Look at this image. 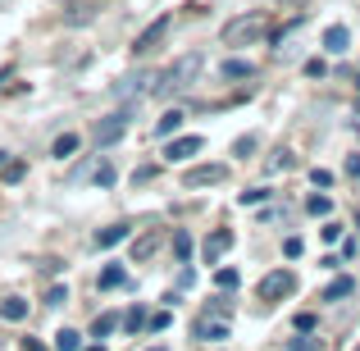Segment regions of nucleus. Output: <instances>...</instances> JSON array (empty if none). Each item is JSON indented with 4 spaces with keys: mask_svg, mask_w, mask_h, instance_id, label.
<instances>
[{
    "mask_svg": "<svg viewBox=\"0 0 360 351\" xmlns=\"http://www.w3.org/2000/svg\"><path fill=\"white\" fill-rule=\"evenodd\" d=\"M233 151H238V155L246 160V155H251V151H255V137H242V141H238V146H233Z\"/></svg>",
    "mask_w": 360,
    "mask_h": 351,
    "instance_id": "35",
    "label": "nucleus"
},
{
    "mask_svg": "<svg viewBox=\"0 0 360 351\" xmlns=\"http://www.w3.org/2000/svg\"><path fill=\"white\" fill-rule=\"evenodd\" d=\"M292 351H315V343L310 338H292Z\"/></svg>",
    "mask_w": 360,
    "mask_h": 351,
    "instance_id": "39",
    "label": "nucleus"
},
{
    "mask_svg": "<svg viewBox=\"0 0 360 351\" xmlns=\"http://www.w3.org/2000/svg\"><path fill=\"white\" fill-rule=\"evenodd\" d=\"M292 288H297V279H292L288 269H274V274H264V279H260V288H255V292H260V301H278V297H288Z\"/></svg>",
    "mask_w": 360,
    "mask_h": 351,
    "instance_id": "4",
    "label": "nucleus"
},
{
    "mask_svg": "<svg viewBox=\"0 0 360 351\" xmlns=\"http://www.w3.org/2000/svg\"><path fill=\"white\" fill-rule=\"evenodd\" d=\"M283 251H288L292 260H297V255H301V237H288V242H283Z\"/></svg>",
    "mask_w": 360,
    "mask_h": 351,
    "instance_id": "36",
    "label": "nucleus"
},
{
    "mask_svg": "<svg viewBox=\"0 0 360 351\" xmlns=\"http://www.w3.org/2000/svg\"><path fill=\"white\" fill-rule=\"evenodd\" d=\"M324 46H328V51H333V55L352 51V32H347L342 23H333V27H328V32H324Z\"/></svg>",
    "mask_w": 360,
    "mask_h": 351,
    "instance_id": "13",
    "label": "nucleus"
},
{
    "mask_svg": "<svg viewBox=\"0 0 360 351\" xmlns=\"http://www.w3.org/2000/svg\"><path fill=\"white\" fill-rule=\"evenodd\" d=\"M0 165H5V151H0Z\"/></svg>",
    "mask_w": 360,
    "mask_h": 351,
    "instance_id": "42",
    "label": "nucleus"
},
{
    "mask_svg": "<svg viewBox=\"0 0 360 351\" xmlns=\"http://www.w3.org/2000/svg\"><path fill=\"white\" fill-rule=\"evenodd\" d=\"M214 283H219L224 292H233V288H238V269H219V274H214Z\"/></svg>",
    "mask_w": 360,
    "mask_h": 351,
    "instance_id": "24",
    "label": "nucleus"
},
{
    "mask_svg": "<svg viewBox=\"0 0 360 351\" xmlns=\"http://www.w3.org/2000/svg\"><path fill=\"white\" fill-rule=\"evenodd\" d=\"M297 328H301V333H310V328H315V315H310V310H306V315H297Z\"/></svg>",
    "mask_w": 360,
    "mask_h": 351,
    "instance_id": "38",
    "label": "nucleus"
},
{
    "mask_svg": "<svg viewBox=\"0 0 360 351\" xmlns=\"http://www.w3.org/2000/svg\"><path fill=\"white\" fill-rule=\"evenodd\" d=\"M128 123H132V106H123V110H115V115H105V119L96 123V146L105 151V146H115V141H123Z\"/></svg>",
    "mask_w": 360,
    "mask_h": 351,
    "instance_id": "3",
    "label": "nucleus"
},
{
    "mask_svg": "<svg viewBox=\"0 0 360 351\" xmlns=\"http://www.w3.org/2000/svg\"><path fill=\"white\" fill-rule=\"evenodd\" d=\"M324 73H328L324 60H306V78H324Z\"/></svg>",
    "mask_w": 360,
    "mask_h": 351,
    "instance_id": "29",
    "label": "nucleus"
},
{
    "mask_svg": "<svg viewBox=\"0 0 360 351\" xmlns=\"http://www.w3.org/2000/svg\"><path fill=\"white\" fill-rule=\"evenodd\" d=\"M229 246H233V233H229V229H219V233H210V237H205V246H201V255H205V260H210V264H214V260H219V255H224V251H229Z\"/></svg>",
    "mask_w": 360,
    "mask_h": 351,
    "instance_id": "9",
    "label": "nucleus"
},
{
    "mask_svg": "<svg viewBox=\"0 0 360 351\" xmlns=\"http://www.w3.org/2000/svg\"><path fill=\"white\" fill-rule=\"evenodd\" d=\"M55 351H82V333H73V328H60V333H55Z\"/></svg>",
    "mask_w": 360,
    "mask_h": 351,
    "instance_id": "18",
    "label": "nucleus"
},
{
    "mask_svg": "<svg viewBox=\"0 0 360 351\" xmlns=\"http://www.w3.org/2000/svg\"><path fill=\"white\" fill-rule=\"evenodd\" d=\"M192 333L201 338V343H224V338H229V324H224V319H210V315H201L192 324Z\"/></svg>",
    "mask_w": 360,
    "mask_h": 351,
    "instance_id": "7",
    "label": "nucleus"
},
{
    "mask_svg": "<svg viewBox=\"0 0 360 351\" xmlns=\"http://www.w3.org/2000/svg\"><path fill=\"white\" fill-rule=\"evenodd\" d=\"M146 82H150V78H146V73H137V78H123V87H119V96H132V91H137V96H146V91H150V87H146Z\"/></svg>",
    "mask_w": 360,
    "mask_h": 351,
    "instance_id": "20",
    "label": "nucleus"
},
{
    "mask_svg": "<svg viewBox=\"0 0 360 351\" xmlns=\"http://www.w3.org/2000/svg\"><path fill=\"white\" fill-rule=\"evenodd\" d=\"M347 174H352V178H360V155H352V160H347Z\"/></svg>",
    "mask_w": 360,
    "mask_h": 351,
    "instance_id": "40",
    "label": "nucleus"
},
{
    "mask_svg": "<svg viewBox=\"0 0 360 351\" xmlns=\"http://www.w3.org/2000/svg\"><path fill=\"white\" fill-rule=\"evenodd\" d=\"M0 169H5V183H23V174H27L23 165H0Z\"/></svg>",
    "mask_w": 360,
    "mask_h": 351,
    "instance_id": "28",
    "label": "nucleus"
},
{
    "mask_svg": "<svg viewBox=\"0 0 360 351\" xmlns=\"http://www.w3.org/2000/svg\"><path fill=\"white\" fill-rule=\"evenodd\" d=\"M160 242H165V233H146L141 242H132V264H146L160 251Z\"/></svg>",
    "mask_w": 360,
    "mask_h": 351,
    "instance_id": "10",
    "label": "nucleus"
},
{
    "mask_svg": "<svg viewBox=\"0 0 360 351\" xmlns=\"http://www.w3.org/2000/svg\"><path fill=\"white\" fill-rule=\"evenodd\" d=\"M201 69H205V55H196V51L192 55H178V60L160 73V82L150 91H155V96H174V91H183V87H196Z\"/></svg>",
    "mask_w": 360,
    "mask_h": 351,
    "instance_id": "1",
    "label": "nucleus"
},
{
    "mask_svg": "<svg viewBox=\"0 0 360 351\" xmlns=\"http://www.w3.org/2000/svg\"><path fill=\"white\" fill-rule=\"evenodd\" d=\"M119 328V315H96L91 319V338H110Z\"/></svg>",
    "mask_w": 360,
    "mask_h": 351,
    "instance_id": "19",
    "label": "nucleus"
},
{
    "mask_svg": "<svg viewBox=\"0 0 360 351\" xmlns=\"http://www.w3.org/2000/svg\"><path fill=\"white\" fill-rule=\"evenodd\" d=\"M165 37H169V18H155V23H150L146 32L137 37V46H132V51H137V55H155Z\"/></svg>",
    "mask_w": 360,
    "mask_h": 351,
    "instance_id": "5",
    "label": "nucleus"
},
{
    "mask_svg": "<svg viewBox=\"0 0 360 351\" xmlns=\"http://www.w3.org/2000/svg\"><path fill=\"white\" fill-rule=\"evenodd\" d=\"M69 301V288H51V297H46V306H64Z\"/></svg>",
    "mask_w": 360,
    "mask_h": 351,
    "instance_id": "32",
    "label": "nucleus"
},
{
    "mask_svg": "<svg viewBox=\"0 0 360 351\" xmlns=\"http://www.w3.org/2000/svg\"><path fill=\"white\" fill-rule=\"evenodd\" d=\"M352 292H356V279H352V274H342V279H333L324 292H319V301H342V297H352Z\"/></svg>",
    "mask_w": 360,
    "mask_h": 351,
    "instance_id": "12",
    "label": "nucleus"
},
{
    "mask_svg": "<svg viewBox=\"0 0 360 351\" xmlns=\"http://www.w3.org/2000/svg\"><path fill=\"white\" fill-rule=\"evenodd\" d=\"M128 283V269H119V264H110V269H101V279H96V288H123Z\"/></svg>",
    "mask_w": 360,
    "mask_h": 351,
    "instance_id": "16",
    "label": "nucleus"
},
{
    "mask_svg": "<svg viewBox=\"0 0 360 351\" xmlns=\"http://www.w3.org/2000/svg\"><path fill=\"white\" fill-rule=\"evenodd\" d=\"M288 165H292V155H288V151H278V155L269 160V169H288Z\"/></svg>",
    "mask_w": 360,
    "mask_h": 351,
    "instance_id": "37",
    "label": "nucleus"
},
{
    "mask_svg": "<svg viewBox=\"0 0 360 351\" xmlns=\"http://www.w3.org/2000/svg\"><path fill=\"white\" fill-rule=\"evenodd\" d=\"M224 178H229L224 165H201V169H187L183 187H210V183H224Z\"/></svg>",
    "mask_w": 360,
    "mask_h": 351,
    "instance_id": "6",
    "label": "nucleus"
},
{
    "mask_svg": "<svg viewBox=\"0 0 360 351\" xmlns=\"http://www.w3.org/2000/svg\"><path fill=\"white\" fill-rule=\"evenodd\" d=\"M356 87H360V78H356Z\"/></svg>",
    "mask_w": 360,
    "mask_h": 351,
    "instance_id": "44",
    "label": "nucleus"
},
{
    "mask_svg": "<svg viewBox=\"0 0 360 351\" xmlns=\"http://www.w3.org/2000/svg\"><path fill=\"white\" fill-rule=\"evenodd\" d=\"M264 32H269L264 14H242V18H233V23H224V46H255Z\"/></svg>",
    "mask_w": 360,
    "mask_h": 351,
    "instance_id": "2",
    "label": "nucleus"
},
{
    "mask_svg": "<svg viewBox=\"0 0 360 351\" xmlns=\"http://www.w3.org/2000/svg\"><path fill=\"white\" fill-rule=\"evenodd\" d=\"M201 146H205L201 137H174V141L165 146V160H169V165H174V160H192Z\"/></svg>",
    "mask_w": 360,
    "mask_h": 351,
    "instance_id": "8",
    "label": "nucleus"
},
{
    "mask_svg": "<svg viewBox=\"0 0 360 351\" xmlns=\"http://www.w3.org/2000/svg\"><path fill=\"white\" fill-rule=\"evenodd\" d=\"M18 351H51V347H46L41 338H23V343H18Z\"/></svg>",
    "mask_w": 360,
    "mask_h": 351,
    "instance_id": "33",
    "label": "nucleus"
},
{
    "mask_svg": "<svg viewBox=\"0 0 360 351\" xmlns=\"http://www.w3.org/2000/svg\"><path fill=\"white\" fill-rule=\"evenodd\" d=\"M146 328H150V333H165V328H169V315H165V310H160V315H150Z\"/></svg>",
    "mask_w": 360,
    "mask_h": 351,
    "instance_id": "27",
    "label": "nucleus"
},
{
    "mask_svg": "<svg viewBox=\"0 0 360 351\" xmlns=\"http://www.w3.org/2000/svg\"><path fill=\"white\" fill-rule=\"evenodd\" d=\"M91 178H96V187H115V165H101Z\"/></svg>",
    "mask_w": 360,
    "mask_h": 351,
    "instance_id": "25",
    "label": "nucleus"
},
{
    "mask_svg": "<svg viewBox=\"0 0 360 351\" xmlns=\"http://www.w3.org/2000/svg\"><path fill=\"white\" fill-rule=\"evenodd\" d=\"M251 60H229V64H224V78H251Z\"/></svg>",
    "mask_w": 360,
    "mask_h": 351,
    "instance_id": "21",
    "label": "nucleus"
},
{
    "mask_svg": "<svg viewBox=\"0 0 360 351\" xmlns=\"http://www.w3.org/2000/svg\"><path fill=\"white\" fill-rule=\"evenodd\" d=\"M319 233H324V242H338V237H342V224H324Z\"/></svg>",
    "mask_w": 360,
    "mask_h": 351,
    "instance_id": "34",
    "label": "nucleus"
},
{
    "mask_svg": "<svg viewBox=\"0 0 360 351\" xmlns=\"http://www.w3.org/2000/svg\"><path fill=\"white\" fill-rule=\"evenodd\" d=\"M174 251H178V260H187V255H192V237H187V233H174Z\"/></svg>",
    "mask_w": 360,
    "mask_h": 351,
    "instance_id": "23",
    "label": "nucleus"
},
{
    "mask_svg": "<svg viewBox=\"0 0 360 351\" xmlns=\"http://www.w3.org/2000/svg\"><path fill=\"white\" fill-rule=\"evenodd\" d=\"M87 351H105V347H87Z\"/></svg>",
    "mask_w": 360,
    "mask_h": 351,
    "instance_id": "41",
    "label": "nucleus"
},
{
    "mask_svg": "<svg viewBox=\"0 0 360 351\" xmlns=\"http://www.w3.org/2000/svg\"><path fill=\"white\" fill-rule=\"evenodd\" d=\"M310 183H315V187H333V174H328V169H315V174H310Z\"/></svg>",
    "mask_w": 360,
    "mask_h": 351,
    "instance_id": "31",
    "label": "nucleus"
},
{
    "mask_svg": "<svg viewBox=\"0 0 360 351\" xmlns=\"http://www.w3.org/2000/svg\"><path fill=\"white\" fill-rule=\"evenodd\" d=\"M183 119H187L183 110H165V115L155 119V132H160V137H174V132L183 128Z\"/></svg>",
    "mask_w": 360,
    "mask_h": 351,
    "instance_id": "14",
    "label": "nucleus"
},
{
    "mask_svg": "<svg viewBox=\"0 0 360 351\" xmlns=\"http://www.w3.org/2000/svg\"><path fill=\"white\" fill-rule=\"evenodd\" d=\"M0 319H5V324H23L27 319V301L23 297H5L0 301Z\"/></svg>",
    "mask_w": 360,
    "mask_h": 351,
    "instance_id": "11",
    "label": "nucleus"
},
{
    "mask_svg": "<svg viewBox=\"0 0 360 351\" xmlns=\"http://www.w3.org/2000/svg\"><path fill=\"white\" fill-rule=\"evenodd\" d=\"M123 237H128V224H110V229H101V233H96V246L105 251V246H119Z\"/></svg>",
    "mask_w": 360,
    "mask_h": 351,
    "instance_id": "15",
    "label": "nucleus"
},
{
    "mask_svg": "<svg viewBox=\"0 0 360 351\" xmlns=\"http://www.w3.org/2000/svg\"><path fill=\"white\" fill-rule=\"evenodd\" d=\"M264 196H269V187H251V192H242L238 201H242V205H260Z\"/></svg>",
    "mask_w": 360,
    "mask_h": 351,
    "instance_id": "26",
    "label": "nucleus"
},
{
    "mask_svg": "<svg viewBox=\"0 0 360 351\" xmlns=\"http://www.w3.org/2000/svg\"><path fill=\"white\" fill-rule=\"evenodd\" d=\"M306 210H310V215H319V219H328V215H333V201H328V196H310Z\"/></svg>",
    "mask_w": 360,
    "mask_h": 351,
    "instance_id": "22",
    "label": "nucleus"
},
{
    "mask_svg": "<svg viewBox=\"0 0 360 351\" xmlns=\"http://www.w3.org/2000/svg\"><path fill=\"white\" fill-rule=\"evenodd\" d=\"M123 324H128V328H132V333H137V328H146V310H132V315H128V319H123Z\"/></svg>",
    "mask_w": 360,
    "mask_h": 351,
    "instance_id": "30",
    "label": "nucleus"
},
{
    "mask_svg": "<svg viewBox=\"0 0 360 351\" xmlns=\"http://www.w3.org/2000/svg\"><path fill=\"white\" fill-rule=\"evenodd\" d=\"M150 351H165V347H150Z\"/></svg>",
    "mask_w": 360,
    "mask_h": 351,
    "instance_id": "43",
    "label": "nucleus"
},
{
    "mask_svg": "<svg viewBox=\"0 0 360 351\" xmlns=\"http://www.w3.org/2000/svg\"><path fill=\"white\" fill-rule=\"evenodd\" d=\"M73 151H78V132H64V137H55V146H51V155L55 160H69Z\"/></svg>",
    "mask_w": 360,
    "mask_h": 351,
    "instance_id": "17",
    "label": "nucleus"
}]
</instances>
